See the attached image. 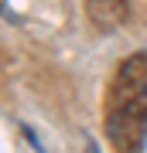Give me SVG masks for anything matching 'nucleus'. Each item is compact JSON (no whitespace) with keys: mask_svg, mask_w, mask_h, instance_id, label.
<instances>
[{"mask_svg":"<svg viewBox=\"0 0 147 153\" xmlns=\"http://www.w3.org/2000/svg\"><path fill=\"white\" fill-rule=\"evenodd\" d=\"M147 126V51L123 58L106 88V133L120 153L140 146Z\"/></svg>","mask_w":147,"mask_h":153,"instance_id":"nucleus-1","label":"nucleus"},{"mask_svg":"<svg viewBox=\"0 0 147 153\" xmlns=\"http://www.w3.org/2000/svg\"><path fill=\"white\" fill-rule=\"evenodd\" d=\"M86 17L96 31H116L130 17L127 0H86Z\"/></svg>","mask_w":147,"mask_h":153,"instance_id":"nucleus-2","label":"nucleus"}]
</instances>
